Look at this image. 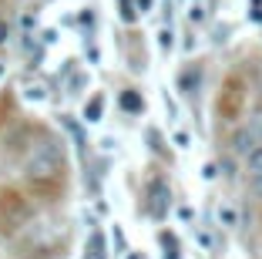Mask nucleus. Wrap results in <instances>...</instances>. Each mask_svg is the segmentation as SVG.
<instances>
[{
  "label": "nucleus",
  "mask_w": 262,
  "mask_h": 259,
  "mask_svg": "<svg viewBox=\"0 0 262 259\" xmlns=\"http://www.w3.org/2000/svg\"><path fill=\"white\" fill-rule=\"evenodd\" d=\"M24 172H27V178H34V182H47V178H54L57 172H61V155H57L54 142H40V145L27 155Z\"/></svg>",
  "instance_id": "1"
},
{
  "label": "nucleus",
  "mask_w": 262,
  "mask_h": 259,
  "mask_svg": "<svg viewBox=\"0 0 262 259\" xmlns=\"http://www.w3.org/2000/svg\"><path fill=\"white\" fill-rule=\"evenodd\" d=\"M165 212H168V189H165L162 182H155L151 185V215L162 219Z\"/></svg>",
  "instance_id": "2"
},
{
  "label": "nucleus",
  "mask_w": 262,
  "mask_h": 259,
  "mask_svg": "<svg viewBox=\"0 0 262 259\" xmlns=\"http://www.w3.org/2000/svg\"><path fill=\"white\" fill-rule=\"evenodd\" d=\"M232 148H235L239 155H246V158H249V155H252L259 145H255L252 131H235V138H232Z\"/></svg>",
  "instance_id": "3"
},
{
  "label": "nucleus",
  "mask_w": 262,
  "mask_h": 259,
  "mask_svg": "<svg viewBox=\"0 0 262 259\" xmlns=\"http://www.w3.org/2000/svg\"><path fill=\"white\" fill-rule=\"evenodd\" d=\"M246 165H249V178H259L262 175V145L246 158Z\"/></svg>",
  "instance_id": "4"
},
{
  "label": "nucleus",
  "mask_w": 262,
  "mask_h": 259,
  "mask_svg": "<svg viewBox=\"0 0 262 259\" xmlns=\"http://www.w3.org/2000/svg\"><path fill=\"white\" fill-rule=\"evenodd\" d=\"M121 108H124V111H141V108H145V101H141L135 91H124L121 94Z\"/></svg>",
  "instance_id": "5"
},
{
  "label": "nucleus",
  "mask_w": 262,
  "mask_h": 259,
  "mask_svg": "<svg viewBox=\"0 0 262 259\" xmlns=\"http://www.w3.org/2000/svg\"><path fill=\"white\" fill-rule=\"evenodd\" d=\"M101 108H104V98H101V94H94L91 105H88V111H84V118H88V122H98V118H101Z\"/></svg>",
  "instance_id": "6"
},
{
  "label": "nucleus",
  "mask_w": 262,
  "mask_h": 259,
  "mask_svg": "<svg viewBox=\"0 0 262 259\" xmlns=\"http://www.w3.org/2000/svg\"><path fill=\"white\" fill-rule=\"evenodd\" d=\"M135 7H138V0H121V21H135V17H138V10H135Z\"/></svg>",
  "instance_id": "7"
},
{
  "label": "nucleus",
  "mask_w": 262,
  "mask_h": 259,
  "mask_svg": "<svg viewBox=\"0 0 262 259\" xmlns=\"http://www.w3.org/2000/svg\"><path fill=\"white\" fill-rule=\"evenodd\" d=\"M219 219H222L225 226H232V222H235V212H232V209L225 206V209H219Z\"/></svg>",
  "instance_id": "8"
},
{
  "label": "nucleus",
  "mask_w": 262,
  "mask_h": 259,
  "mask_svg": "<svg viewBox=\"0 0 262 259\" xmlns=\"http://www.w3.org/2000/svg\"><path fill=\"white\" fill-rule=\"evenodd\" d=\"M249 189H252V195L262 198V175H259V178H249Z\"/></svg>",
  "instance_id": "9"
},
{
  "label": "nucleus",
  "mask_w": 262,
  "mask_h": 259,
  "mask_svg": "<svg viewBox=\"0 0 262 259\" xmlns=\"http://www.w3.org/2000/svg\"><path fill=\"white\" fill-rule=\"evenodd\" d=\"M7 37H10V27L7 21H0V44H7Z\"/></svg>",
  "instance_id": "10"
},
{
  "label": "nucleus",
  "mask_w": 262,
  "mask_h": 259,
  "mask_svg": "<svg viewBox=\"0 0 262 259\" xmlns=\"http://www.w3.org/2000/svg\"><path fill=\"white\" fill-rule=\"evenodd\" d=\"M151 7V0H138V10H148Z\"/></svg>",
  "instance_id": "11"
}]
</instances>
